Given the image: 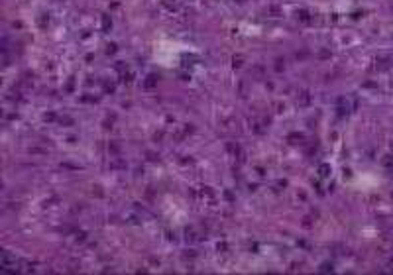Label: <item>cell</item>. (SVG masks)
<instances>
[{"label":"cell","instance_id":"3957f363","mask_svg":"<svg viewBox=\"0 0 393 275\" xmlns=\"http://www.w3.org/2000/svg\"><path fill=\"white\" fill-rule=\"evenodd\" d=\"M320 175H322V177L328 175V165H320Z\"/></svg>","mask_w":393,"mask_h":275},{"label":"cell","instance_id":"6da1fadb","mask_svg":"<svg viewBox=\"0 0 393 275\" xmlns=\"http://www.w3.org/2000/svg\"><path fill=\"white\" fill-rule=\"evenodd\" d=\"M0 269H2V271H14V269H18V259H16L12 254L4 251L2 257H0Z\"/></svg>","mask_w":393,"mask_h":275},{"label":"cell","instance_id":"7a4b0ae2","mask_svg":"<svg viewBox=\"0 0 393 275\" xmlns=\"http://www.w3.org/2000/svg\"><path fill=\"white\" fill-rule=\"evenodd\" d=\"M338 112L340 114H348V102H346L344 98L338 100Z\"/></svg>","mask_w":393,"mask_h":275},{"label":"cell","instance_id":"5b68a950","mask_svg":"<svg viewBox=\"0 0 393 275\" xmlns=\"http://www.w3.org/2000/svg\"><path fill=\"white\" fill-rule=\"evenodd\" d=\"M155 83V77H148V81H146V87H151Z\"/></svg>","mask_w":393,"mask_h":275},{"label":"cell","instance_id":"277c9868","mask_svg":"<svg viewBox=\"0 0 393 275\" xmlns=\"http://www.w3.org/2000/svg\"><path fill=\"white\" fill-rule=\"evenodd\" d=\"M102 26H104V30H108V26H110V20H108V16H104V18H102Z\"/></svg>","mask_w":393,"mask_h":275}]
</instances>
